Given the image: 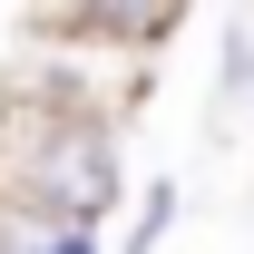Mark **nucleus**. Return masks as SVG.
I'll return each mask as SVG.
<instances>
[{
    "mask_svg": "<svg viewBox=\"0 0 254 254\" xmlns=\"http://www.w3.org/2000/svg\"><path fill=\"white\" fill-rule=\"evenodd\" d=\"M0 195L20 205H49V215L108 225L127 195V157H118V127L98 118H49V108H0Z\"/></svg>",
    "mask_w": 254,
    "mask_h": 254,
    "instance_id": "obj_1",
    "label": "nucleus"
},
{
    "mask_svg": "<svg viewBox=\"0 0 254 254\" xmlns=\"http://www.w3.org/2000/svg\"><path fill=\"white\" fill-rule=\"evenodd\" d=\"M0 254H108V235L78 225V215H49V205L0 195Z\"/></svg>",
    "mask_w": 254,
    "mask_h": 254,
    "instance_id": "obj_2",
    "label": "nucleus"
},
{
    "mask_svg": "<svg viewBox=\"0 0 254 254\" xmlns=\"http://www.w3.org/2000/svg\"><path fill=\"white\" fill-rule=\"evenodd\" d=\"M166 225H176V176H157V186L137 195V225L118 235V254H157V245H166Z\"/></svg>",
    "mask_w": 254,
    "mask_h": 254,
    "instance_id": "obj_3",
    "label": "nucleus"
},
{
    "mask_svg": "<svg viewBox=\"0 0 254 254\" xmlns=\"http://www.w3.org/2000/svg\"><path fill=\"white\" fill-rule=\"evenodd\" d=\"M225 98H254V30L225 20Z\"/></svg>",
    "mask_w": 254,
    "mask_h": 254,
    "instance_id": "obj_4",
    "label": "nucleus"
}]
</instances>
